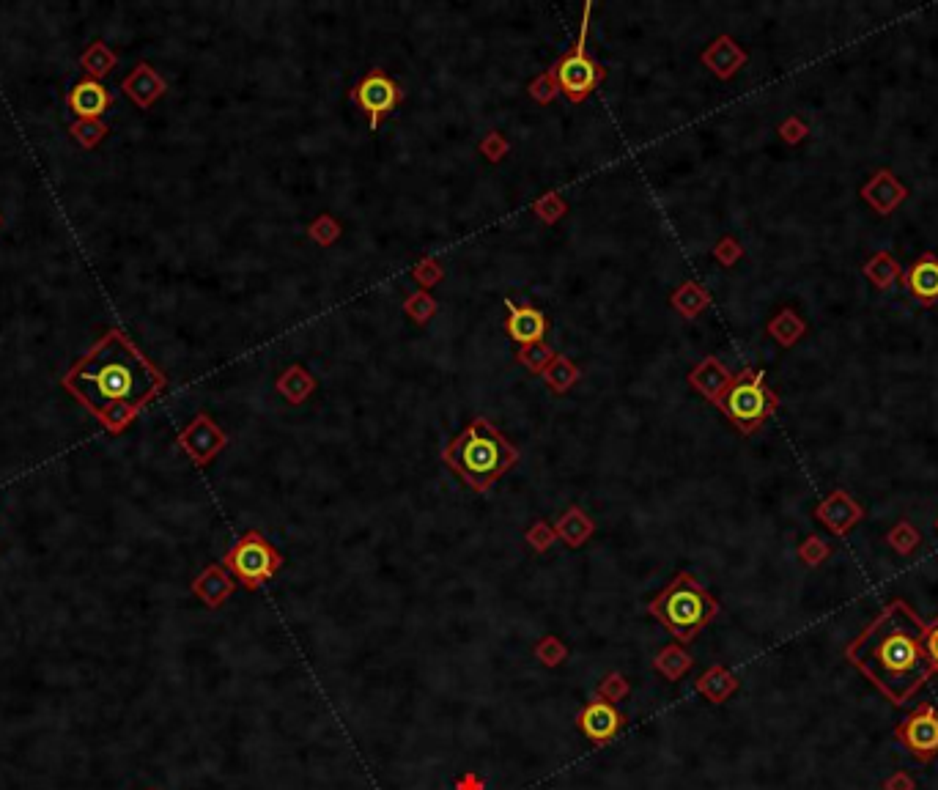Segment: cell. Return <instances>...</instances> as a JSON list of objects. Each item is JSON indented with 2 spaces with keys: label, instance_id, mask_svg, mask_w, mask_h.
<instances>
[{
  "label": "cell",
  "instance_id": "5b68a950",
  "mask_svg": "<svg viewBox=\"0 0 938 790\" xmlns=\"http://www.w3.org/2000/svg\"><path fill=\"white\" fill-rule=\"evenodd\" d=\"M716 404L725 409V415L736 423L744 434H752L766 423L777 409V395L771 393L763 382V374L744 371L736 379H730L725 393L716 398Z\"/></svg>",
  "mask_w": 938,
  "mask_h": 790
},
{
  "label": "cell",
  "instance_id": "f1b7e54d",
  "mask_svg": "<svg viewBox=\"0 0 938 790\" xmlns=\"http://www.w3.org/2000/svg\"><path fill=\"white\" fill-rule=\"evenodd\" d=\"M149 790H157V788H149Z\"/></svg>",
  "mask_w": 938,
  "mask_h": 790
},
{
  "label": "cell",
  "instance_id": "7a4b0ae2",
  "mask_svg": "<svg viewBox=\"0 0 938 790\" xmlns=\"http://www.w3.org/2000/svg\"><path fill=\"white\" fill-rule=\"evenodd\" d=\"M928 623L906 601H892L848 645V662L859 667L889 703L903 705L928 684L933 664L925 651Z\"/></svg>",
  "mask_w": 938,
  "mask_h": 790
},
{
  "label": "cell",
  "instance_id": "2e32d148",
  "mask_svg": "<svg viewBox=\"0 0 938 790\" xmlns=\"http://www.w3.org/2000/svg\"><path fill=\"white\" fill-rule=\"evenodd\" d=\"M508 335L519 343H541L546 335V316L538 308H511Z\"/></svg>",
  "mask_w": 938,
  "mask_h": 790
},
{
  "label": "cell",
  "instance_id": "ffe728a7",
  "mask_svg": "<svg viewBox=\"0 0 938 790\" xmlns=\"http://www.w3.org/2000/svg\"><path fill=\"white\" fill-rule=\"evenodd\" d=\"M689 667H692V656L683 651L681 645H667L653 659V670L664 675L667 681H681L683 675L689 673Z\"/></svg>",
  "mask_w": 938,
  "mask_h": 790
},
{
  "label": "cell",
  "instance_id": "44dd1931",
  "mask_svg": "<svg viewBox=\"0 0 938 790\" xmlns=\"http://www.w3.org/2000/svg\"><path fill=\"white\" fill-rule=\"evenodd\" d=\"M107 132H110V129H107V124L102 118H77V121L69 124V135L88 151L96 149V146L107 138Z\"/></svg>",
  "mask_w": 938,
  "mask_h": 790
},
{
  "label": "cell",
  "instance_id": "277c9868",
  "mask_svg": "<svg viewBox=\"0 0 938 790\" xmlns=\"http://www.w3.org/2000/svg\"><path fill=\"white\" fill-rule=\"evenodd\" d=\"M648 612L670 631L678 642L697 640V634L719 615L716 598L703 588V582L681 571L667 588L648 604Z\"/></svg>",
  "mask_w": 938,
  "mask_h": 790
},
{
  "label": "cell",
  "instance_id": "3957f363",
  "mask_svg": "<svg viewBox=\"0 0 938 790\" xmlns=\"http://www.w3.org/2000/svg\"><path fill=\"white\" fill-rule=\"evenodd\" d=\"M519 453L489 420L478 417L445 448V461L472 492H486L511 470Z\"/></svg>",
  "mask_w": 938,
  "mask_h": 790
},
{
  "label": "cell",
  "instance_id": "d4e9b609",
  "mask_svg": "<svg viewBox=\"0 0 938 790\" xmlns=\"http://www.w3.org/2000/svg\"><path fill=\"white\" fill-rule=\"evenodd\" d=\"M867 275H870L875 283H881V289H889V280L895 278V275H900V272H897V267L892 264V258H886V267H878V261L873 258V261L867 264Z\"/></svg>",
  "mask_w": 938,
  "mask_h": 790
},
{
  "label": "cell",
  "instance_id": "8992f818",
  "mask_svg": "<svg viewBox=\"0 0 938 790\" xmlns=\"http://www.w3.org/2000/svg\"><path fill=\"white\" fill-rule=\"evenodd\" d=\"M223 566L247 590H261L283 566V555L258 530H250L223 557Z\"/></svg>",
  "mask_w": 938,
  "mask_h": 790
},
{
  "label": "cell",
  "instance_id": "603a6c76",
  "mask_svg": "<svg viewBox=\"0 0 938 790\" xmlns=\"http://www.w3.org/2000/svg\"><path fill=\"white\" fill-rule=\"evenodd\" d=\"M596 692H598V697H601V700H607V703H612V705L623 703V700L631 694V681L623 673H618V670H612V673H607L604 678H601V684H598Z\"/></svg>",
  "mask_w": 938,
  "mask_h": 790
},
{
  "label": "cell",
  "instance_id": "ac0fdd59",
  "mask_svg": "<svg viewBox=\"0 0 938 790\" xmlns=\"http://www.w3.org/2000/svg\"><path fill=\"white\" fill-rule=\"evenodd\" d=\"M118 66V55L107 47L105 42H91L88 44V50L80 55V69L86 72L88 80H96V83H102L113 69Z\"/></svg>",
  "mask_w": 938,
  "mask_h": 790
},
{
  "label": "cell",
  "instance_id": "7402d4cb",
  "mask_svg": "<svg viewBox=\"0 0 938 790\" xmlns=\"http://www.w3.org/2000/svg\"><path fill=\"white\" fill-rule=\"evenodd\" d=\"M533 653L544 667H560L568 659V645L563 640H557L555 634H546V637L535 642Z\"/></svg>",
  "mask_w": 938,
  "mask_h": 790
},
{
  "label": "cell",
  "instance_id": "30bf717a",
  "mask_svg": "<svg viewBox=\"0 0 938 790\" xmlns=\"http://www.w3.org/2000/svg\"><path fill=\"white\" fill-rule=\"evenodd\" d=\"M576 727L585 733V738L590 744H596V747H607L612 744L615 738L623 733V727H626V716L620 714L618 708L607 700H590V703L579 711L576 716Z\"/></svg>",
  "mask_w": 938,
  "mask_h": 790
},
{
  "label": "cell",
  "instance_id": "9c48e42d",
  "mask_svg": "<svg viewBox=\"0 0 938 790\" xmlns=\"http://www.w3.org/2000/svg\"><path fill=\"white\" fill-rule=\"evenodd\" d=\"M897 741L922 763L938 755V711L930 703H922L897 725Z\"/></svg>",
  "mask_w": 938,
  "mask_h": 790
},
{
  "label": "cell",
  "instance_id": "ba28073f",
  "mask_svg": "<svg viewBox=\"0 0 938 790\" xmlns=\"http://www.w3.org/2000/svg\"><path fill=\"white\" fill-rule=\"evenodd\" d=\"M354 102L360 105L368 121H371V129L382 127V121L395 110V105L401 102V86L390 80V77L374 69V72H368V75L357 83L354 88Z\"/></svg>",
  "mask_w": 938,
  "mask_h": 790
},
{
  "label": "cell",
  "instance_id": "6da1fadb",
  "mask_svg": "<svg viewBox=\"0 0 938 790\" xmlns=\"http://www.w3.org/2000/svg\"><path fill=\"white\" fill-rule=\"evenodd\" d=\"M61 385L110 434H121L165 390L168 379L113 327L61 376Z\"/></svg>",
  "mask_w": 938,
  "mask_h": 790
},
{
  "label": "cell",
  "instance_id": "7c38bea8",
  "mask_svg": "<svg viewBox=\"0 0 938 790\" xmlns=\"http://www.w3.org/2000/svg\"><path fill=\"white\" fill-rule=\"evenodd\" d=\"M121 91L127 94L138 110H151V105L157 102L160 97H165V91H168V83L157 75V69L149 64H138L132 72H129L124 80H121Z\"/></svg>",
  "mask_w": 938,
  "mask_h": 790
},
{
  "label": "cell",
  "instance_id": "cb8c5ba5",
  "mask_svg": "<svg viewBox=\"0 0 938 790\" xmlns=\"http://www.w3.org/2000/svg\"><path fill=\"white\" fill-rule=\"evenodd\" d=\"M557 541L555 527H549L546 522H535L530 530H527V544L533 546L535 552H546V549H552V544Z\"/></svg>",
  "mask_w": 938,
  "mask_h": 790
},
{
  "label": "cell",
  "instance_id": "9a60e30c",
  "mask_svg": "<svg viewBox=\"0 0 938 790\" xmlns=\"http://www.w3.org/2000/svg\"><path fill=\"white\" fill-rule=\"evenodd\" d=\"M192 593L201 598L206 607H223L225 601L234 593V582L228 577V568L225 566H206L192 579Z\"/></svg>",
  "mask_w": 938,
  "mask_h": 790
},
{
  "label": "cell",
  "instance_id": "52a82bcc",
  "mask_svg": "<svg viewBox=\"0 0 938 790\" xmlns=\"http://www.w3.org/2000/svg\"><path fill=\"white\" fill-rule=\"evenodd\" d=\"M555 77L560 83V91L571 102H585L598 83L604 80V69L593 61V55L587 53V25H582V36L574 44L571 53H565L555 64Z\"/></svg>",
  "mask_w": 938,
  "mask_h": 790
},
{
  "label": "cell",
  "instance_id": "d6986e66",
  "mask_svg": "<svg viewBox=\"0 0 938 790\" xmlns=\"http://www.w3.org/2000/svg\"><path fill=\"white\" fill-rule=\"evenodd\" d=\"M555 533H557V538H563L565 544L571 546V549H579V546L585 544L587 538L593 535V522L587 519L585 511H579V508H568V511L557 519Z\"/></svg>",
  "mask_w": 938,
  "mask_h": 790
},
{
  "label": "cell",
  "instance_id": "4fadbf2b",
  "mask_svg": "<svg viewBox=\"0 0 938 790\" xmlns=\"http://www.w3.org/2000/svg\"><path fill=\"white\" fill-rule=\"evenodd\" d=\"M113 105V94L96 80H80L69 94H66V107L77 118H102Z\"/></svg>",
  "mask_w": 938,
  "mask_h": 790
},
{
  "label": "cell",
  "instance_id": "8fae6325",
  "mask_svg": "<svg viewBox=\"0 0 938 790\" xmlns=\"http://www.w3.org/2000/svg\"><path fill=\"white\" fill-rule=\"evenodd\" d=\"M225 442H228V439H225V434L220 428L214 426L209 415H195V420H192L190 426L179 434V445L187 450V456H190L198 467H206V464L225 448Z\"/></svg>",
  "mask_w": 938,
  "mask_h": 790
},
{
  "label": "cell",
  "instance_id": "e0dca14e",
  "mask_svg": "<svg viewBox=\"0 0 938 790\" xmlns=\"http://www.w3.org/2000/svg\"><path fill=\"white\" fill-rule=\"evenodd\" d=\"M694 689L703 694L705 700H711V703H725L730 694L738 689L736 675L727 673L725 667H711L708 673H703L697 681H694Z\"/></svg>",
  "mask_w": 938,
  "mask_h": 790
},
{
  "label": "cell",
  "instance_id": "4316f807",
  "mask_svg": "<svg viewBox=\"0 0 938 790\" xmlns=\"http://www.w3.org/2000/svg\"><path fill=\"white\" fill-rule=\"evenodd\" d=\"M456 790H486V782L480 780V774L475 771H467L456 780Z\"/></svg>",
  "mask_w": 938,
  "mask_h": 790
},
{
  "label": "cell",
  "instance_id": "5bb4252c",
  "mask_svg": "<svg viewBox=\"0 0 938 790\" xmlns=\"http://www.w3.org/2000/svg\"><path fill=\"white\" fill-rule=\"evenodd\" d=\"M906 289L911 297L917 299L919 305L933 308L938 302V258L936 256H922L914 261V267L908 269L906 275Z\"/></svg>",
  "mask_w": 938,
  "mask_h": 790
},
{
  "label": "cell",
  "instance_id": "484cf974",
  "mask_svg": "<svg viewBox=\"0 0 938 790\" xmlns=\"http://www.w3.org/2000/svg\"><path fill=\"white\" fill-rule=\"evenodd\" d=\"M925 651H928V659L933 664V673H938V618L928 623V629H925Z\"/></svg>",
  "mask_w": 938,
  "mask_h": 790
},
{
  "label": "cell",
  "instance_id": "83f0119b",
  "mask_svg": "<svg viewBox=\"0 0 938 790\" xmlns=\"http://www.w3.org/2000/svg\"><path fill=\"white\" fill-rule=\"evenodd\" d=\"M0 225H3V214H0Z\"/></svg>",
  "mask_w": 938,
  "mask_h": 790
}]
</instances>
